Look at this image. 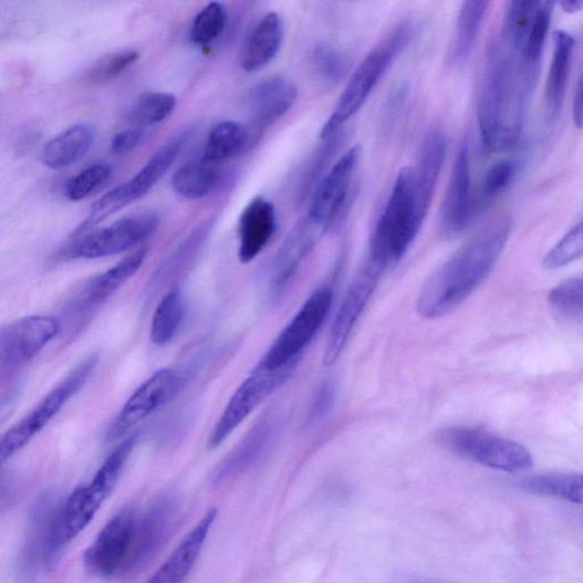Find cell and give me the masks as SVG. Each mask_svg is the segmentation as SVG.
Returning <instances> with one entry per match:
<instances>
[{
	"label": "cell",
	"mask_w": 583,
	"mask_h": 583,
	"mask_svg": "<svg viewBox=\"0 0 583 583\" xmlns=\"http://www.w3.org/2000/svg\"><path fill=\"white\" fill-rule=\"evenodd\" d=\"M530 32L502 23L486 55L478 116L482 142L491 152L511 149L523 132L541 66L527 55Z\"/></svg>",
	"instance_id": "1"
},
{
	"label": "cell",
	"mask_w": 583,
	"mask_h": 583,
	"mask_svg": "<svg viewBox=\"0 0 583 583\" xmlns=\"http://www.w3.org/2000/svg\"><path fill=\"white\" fill-rule=\"evenodd\" d=\"M511 232L512 220L502 217L459 249L423 287L418 314L427 320L440 319L468 299L490 275Z\"/></svg>",
	"instance_id": "2"
},
{
	"label": "cell",
	"mask_w": 583,
	"mask_h": 583,
	"mask_svg": "<svg viewBox=\"0 0 583 583\" xmlns=\"http://www.w3.org/2000/svg\"><path fill=\"white\" fill-rule=\"evenodd\" d=\"M424 221L416 205L414 169L405 167L375 222L367 258L385 270L397 263L416 240Z\"/></svg>",
	"instance_id": "3"
},
{
	"label": "cell",
	"mask_w": 583,
	"mask_h": 583,
	"mask_svg": "<svg viewBox=\"0 0 583 583\" xmlns=\"http://www.w3.org/2000/svg\"><path fill=\"white\" fill-rule=\"evenodd\" d=\"M414 28L408 21L399 23L365 56L323 125L320 134L322 140L339 134L364 107L386 71L412 42Z\"/></svg>",
	"instance_id": "4"
},
{
	"label": "cell",
	"mask_w": 583,
	"mask_h": 583,
	"mask_svg": "<svg viewBox=\"0 0 583 583\" xmlns=\"http://www.w3.org/2000/svg\"><path fill=\"white\" fill-rule=\"evenodd\" d=\"M63 502L51 492L34 502L18 563L21 583H41L69 545L62 522Z\"/></svg>",
	"instance_id": "5"
},
{
	"label": "cell",
	"mask_w": 583,
	"mask_h": 583,
	"mask_svg": "<svg viewBox=\"0 0 583 583\" xmlns=\"http://www.w3.org/2000/svg\"><path fill=\"white\" fill-rule=\"evenodd\" d=\"M139 511L127 509L113 517L84 555L86 570L113 580L139 572Z\"/></svg>",
	"instance_id": "6"
},
{
	"label": "cell",
	"mask_w": 583,
	"mask_h": 583,
	"mask_svg": "<svg viewBox=\"0 0 583 583\" xmlns=\"http://www.w3.org/2000/svg\"><path fill=\"white\" fill-rule=\"evenodd\" d=\"M189 136V131L175 135L133 178L106 192L92 206L87 218L74 230L73 236L89 235L90 230L108 217L146 197L170 170Z\"/></svg>",
	"instance_id": "7"
},
{
	"label": "cell",
	"mask_w": 583,
	"mask_h": 583,
	"mask_svg": "<svg viewBox=\"0 0 583 583\" xmlns=\"http://www.w3.org/2000/svg\"><path fill=\"white\" fill-rule=\"evenodd\" d=\"M137 441L136 435L126 439L106 458L89 485L76 488L64 500L62 522L69 542L80 535L95 519L104 501L118 485Z\"/></svg>",
	"instance_id": "8"
},
{
	"label": "cell",
	"mask_w": 583,
	"mask_h": 583,
	"mask_svg": "<svg viewBox=\"0 0 583 583\" xmlns=\"http://www.w3.org/2000/svg\"><path fill=\"white\" fill-rule=\"evenodd\" d=\"M439 440L465 458L507 473L527 472L534 464L523 445L470 427H449L439 434Z\"/></svg>",
	"instance_id": "9"
},
{
	"label": "cell",
	"mask_w": 583,
	"mask_h": 583,
	"mask_svg": "<svg viewBox=\"0 0 583 583\" xmlns=\"http://www.w3.org/2000/svg\"><path fill=\"white\" fill-rule=\"evenodd\" d=\"M96 363L97 358L91 356L77 365L43 400L39 402L30 413L4 434L0 441V458L3 462L11 459L41 434L66 403L81 392Z\"/></svg>",
	"instance_id": "10"
},
{
	"label": "cell",
	"mask_w": 583,
	"mask_h": 583,
	"mask_svg": "<svg viewBox=\"0 0 583 583\" xmlns=\"http://www.w3.org/2000/svg\"><path fill=\"white\" fill-rule=\"evenodd\" d=\"M361 158V147L348 148L310 196L305 216L327 231L345 218L355 201Z\"/></svg>",
	"instance_id": "11"
},
{
	"label": "cell",
	"mask_w": 583,
	"mask_h": 583,
	"mask_svg": "<svg viewBox=\"0 0 583 583\" xmlns=\"http://www.w3.org/2000/svg\"><path fill=\"white\" fill-rule=\"evenodd\" d=\"M332 301L333 292L327 287L311 294L259 364L269 371H281L296 365L303 350L325 323Z\"/></svg>",
	"instance_id": "12"
},
{
	"label": "cell",
	"mask_w": 583,
	"mask_h": 583,
	"mask_svg": "<svg viewBox=\"0 0 583 583\" xmlns=\"http://www.w3.org/2000/svg\"><path fill=\"white\" fill-rule=\"evenodd\" d=\"M296 365L269 371L260 364L230 398L208 439V448L219 447L238 427L292 375Z\"/></svg>",
	"instance_id": "13"
},
{
	"label": "cell",
	"mask_w": 583,
	"mask_h": 583,
	"mask_svg": "<svg viewBox=\"0 0 583 583\" xmlns=\"http://www.w3.org/2000/svg\"><path fill=\"white\" fill-rule=\"evenodd\" d=\"M159 225L153 212L131 216L82 237L67 250L72 259H98L119 254L148 239Z\"/></svg>",
	"instance_id": "14"
},
{
	"label": "cell",
	"mask_w": 583,
	"mask_h": 583,
	"mask_svg": "<svg viewBox=\"0 0 583 583\" xmlns=\"http://www.w3.org/2000/svg\"><path fill=\"white\" fill-rule=\"evenodd\" d=\"M385 269L368 258L347 289L332 325L324 355L325 366L334 365L350 336H352L364 310L373 296Z\"/></svg>",
	"instance_id": "15"
},
{
	"label": "cell",
	"mask_w": 583,
	"mask_h": 583,
	"mask_svg": "<svg viewBox=\"0 0 583 583\" xmlns=\"http://www.w3.org/2000/svg\"><path fill=\"white\" fill-rule=\"evenodd\" d=\"M183 376L174 369H162L147 378L116 416L108 439L125 436L134 427L174 399L183 386Z\"/></svg>",
	"instance_id": "16"
},
{
	"label": "cell",
	"mask_w": 583,
	"mask_h": 583,
	"mask_svg": "<svg viewBox=\"0 0 583 583\" xmlns=\"http://www.w3.org/2000/svg\"><path fill=\"white\" fill-rule=\"evenodd\" d=\"M61 323L48 315L13 322L0 333V366L14 369L33 360L60 333Z\"/></svg>",
	"instance_id": "17"
},
{
	"label": "cell",
	"mask_w": 583,
	"mask_h": 583,
	"mask_svg": "<svg viewBox=\"0 0 583 583\" xmlns=\"http://www.w3.org/2000/svg\"><path fill=\"white\" fill-rule=\"evenodd\" d=\"M441 227L448 235H459L476 220L472 194L470 144L462 142L456 154L444 205Z\"/></svg>",
	"instance_id": "18"
},
{
	"label": "cell",
	"mask_w": 583,
	"mask_h": 583,
	"mask_svg": "<svg viewBox=\"0 0 583 583\" xmlns=\"http://www.w3.org/2000/svg\"><path fill=\"white\" fill-rule=\"evenodd\" d=\"M329 232L324 227L303 216L287 237L273 267L271 289L280 294L292 281L308 256Z\"/></svg>",
	"instance_id": "19"
},
{
	"label": "cell",
	"mask_w": 583,
	"mask_h": 583,
	"mask_svg": "<svg viewBox=\"0 0 583 583\" xmlns=\"http://www.w3.org/2000/svg\"><path fill=\"white\" fill-rule=\"evenodd\" d=\"M298 98L295 85L282 75L268 77L249 94V107L256 133L261 135L293 107Z\"/></svg>",
	"instance_id": "20"
},
{
	"label": "cell",
	"mask_w": 583,
	"mask_h": 583,
	"mask_svg": "<svg viewBox=\"0 0 583 583\" xmlns=\"http://www.w3.org/2000/svg\"><path fill=\"white\" fill-rule=\"evenodd\" d=\"M446 155L447 137L444 132L435 129L425 137L417 166L413 168L416 205L423 220L429 215Z\"/></svg>",
	"instance_id": "21"
},
{
	"label": "cell",
	"mask_w": 583,
	"mask_h": 583,
	"mask_svg": "<svg viewBox=\"0 0 583 583\" xmlns=\"http://www.w3.org/2000/svg\"><path fill=\"white\" fill-rule=\"evenodd\" d=\"M217 516L216 509L209 510L146 583H185L202 553Z\"/></svg>",
	"instance_id": "22"
},
{
	"label": "cell",
	"mask_w": 583,
	"mask_h": 583,
	"mask_svg": "<svg viewBox=\"0 0 583 583\" xmlns=\"http://www.w3.org/2000/svg\"><path fill=\"white\" fill-rule=\"evenodd\" d=\"M277 210L273 204L258 197L244 208L239 222V258L243 263L253 261L275 236Z\"/></svg>",
	"instance_id": "23"
},
{
	"label": "cell",
	"mask_w": 583,
	"mask_h": 583,
	"mask_svg": "<svg viewBox=\"0 0 583 583\" xmlns=\"http://www.w3.org/2000/svg\"><path fill=\"white\" fill-rule=\"evenodd\" d=\"M285 28L282 17L275 12L264 15L247 38L241 52V66L257 72L279 55L284 43Z\"/></svg>",
	"instance_id": "24"
},
{
	"label": "cell",
	"mask_w": 583,
	"mask_h": 583,
	"mask_svg": "<svg viewBox=\"0 0 583 583\" xmlns=\"http://www.w3.org/2000/svg\"><path fill=\"white\" fill-rule=\"evenodd\" d=\"M574 38L566 31H558L555 46L545 91L546 113L550 122H555L563 108L570 80Z\"/></svg>",
	"instance_id": "25"
},
{
	"label": "cell",
	"mask_w": 583,
	"mask_h": 583,
	"mask_svg": "<svg viewBox=\"0 0 583 583\" xmlns=\"http://www.w3.org/2000/svg\"><path fill=\"white\" fill-rule=\"evenodd\" d=\"M95 139L92 127L74 125L52 138L43 148L42 162L53 170H62L80 163L91 150Z\"/></svg>",
	"instance_id": "26"
},
{
	"label": "cell",
	"mask_w": 583,
	"mask_h": 583,
	"mask_svg": "<svg viewBox=\"0 0 583 583\" xmlns=\"http://www.w3.org/2000/svg\"><path fill=\"white\" fill-rule=\"evenodd\" d=\"M146 257L147 250L136 251L91 280L81 294L80 305L91 309L104 303L135 277Z\"/></svg>",
	"instance_id": "27"
},
{
	"label": "cell",
	"mask_w": 583,
	"mask_h": 583,
	"mask_svg": "<svg viewBox=\"0 0 583 583\" xmlns=\"http://www.w3.org/2000/svg\"><path fill=\"white\" fill-rule=\"evenodd\" d=\"M489 7V2L475 0L462 4L449 52V60L454 66H462L471 59Z\"/></svg>",
	"instance_id": "28"
},
{
	"label": "cell",
	"mask_w": 583,
	"mask_h": 583,
	"mask_svg": "<svg viewBox=\"0 0 583 583\" xmlns=\"http://www.w3.org/2000/svg\"><path fill=\"white\" fill-rule=\"evenodd\" d=\"M274 423L267 419L254 427L241 445L220 465L215 475V482L221 483L244 472L263 452L273 437Z\"/></svg>",
	"instance_id": "29"
},
{
	"label": "cell",
	"mask_w": 583,
	"mask_h": 583,
	"mask_svg": "<svg viewBox=\"0 0 583 583\" xmlns=\"http://www.w3.org/2000/svg\"><path fill=\"white\" fill-rule=\"evenodd\" d=\"M220 176L221 166L201 158L179 168L173 178V187L180 198L197 201L209 196Z\"/></svg>",
	"instance_id": "30"
},
{
	"label": "cell",
	"mask_w": 583,
	"mask_h": 583,
	"mask_svg": "<svg viewBox=\"0 0 583 583\" xmlns=\"http://www.w3.org/2000/svg\"><path fill=\"white\" fill-rule=\"evenodd\" d=\"M251 144L249 131L241 124L223 122L209 134L202 158L222 166L235 159Z\"/></svg>",
	"instance_id": "31"
},
{
	"label": "cell",
	"mask_w": 583,
	"mask_h": 583,
	"mask_svg": "<svg viewBox=\"0 0 583 583\" xmlns=\"http://www.w3.org/2000/svg\"><path fill=\"white\" fill-rule=\"evenodd\" d=\"M176 106L177 98L173 94L145 93L129 108L127 121L135 128L147 129L167 121Z\"/></svg>",
	"instance_id": "32"
},
{
	"label": "cell",
	"mask_w": 583,
	"mask_h": 583,
	"mask_svg": "<svg viewBox=\"0 0 583 583\" xmlns=\"http://www.w3.org/2000/svg\"><path fill=\"white\" fill-rule=\"evenodd\" d=\"M527 491L583 504V475H542L528 478L522 483Z\"/></svg>",
	"instance_id": "33"
},
{
	"label": "cell",
	"mask_w": 583,
	"mask_h": 583,
	"mask_svg": "<svg viewBox=\"0 0 583 583\" xmlns=\"http://www.w3.org/2000/svg\"><path fill=\"white\" fill-rule=\"evenodd\" d=\"M185 316L181 293L178 290L168 293L155 310L150 324V340L155 345L165 346L179 332Z\"/></svg>",
	"instance_id": "34"
},
{
	"label": "cell",
	"mask_w": 583,
	"mask_h": 583,
	"mask_svg": "<svg viewBox=\"0 0 583 583\" xmlns=\"http://www.w3.org/2000/svg\"><path fill=\"white\" fill-rule=\"evenodd\" d=\"M518 169L516 162L501 160L487 170L479 198L476 201V218L481 216L510 187L518 174Z\"/></svg>",
	"instance_id": "35"
},
{
	"label": "cell",
	"mask_w": 583,
	"mask_h": 583,
	"mask_svg": "<svg viewBox=\"0 0 583 583\" xmlns=\"http://www.w3.org/2000/svg\"><path fill=\"white\" fill-rule=\"evenodd\" d=\"M310 65L323 84L334 86L344 80L350 67V59L342 50L322 44L311 52Z\"/></svg>",
	"instance_id": "36"
},
{
	"label": "cell",
	"mask_w": 583,
	"mask_h": 583,
	"mask_svg": "<svg viewBox=\"0 0 583 583\" xmlns=\"http://www.w3.org/2000/svg\"><path fill=\"white\" fill-rule=\"evenodd\" d=\"M549 304L559 317L569 322H583V277L556 285L549 294Z\"/></svg>",
	"instance_id": "37"
},
{
	"label": "cell",
	"mask_w": 583,
	"mask_h": 583,
	"mask_svg": "<svg viewBox=\"0 0 583 583\" xmlns=\"http://www.w3.org/2000/svg\"><path fill=\"white\" fill-rule=\"evenodd\" d=\"M112 166L105 162L90 165L72 177L65 185V198L71 202H81L102 188L112 177Z\"/></svg>",
	"instance_id": "38"
},
{
	"label": "cell",
	"mask_w": 583,
	"mask_h": 583,
	"mask_svg": "<svg viewBox=\"0 0 583 583\" xmlns=\"http://www.w3.org/2000/svg\"><path fill=\"white\" fill-rule=\"evenodd\" d=\"M139 58V53L134 50L106 54L89 67L85 73V81L91 85L110 83L128 71L138 62Z\"/></svg>",
	"instance_id": "39"
},
{
	"label": "cell",
	"mask_w": 583,
	"mask_h": 583,
	"mask_svg": "<svg viewBox=\"0 0 583 583\" xmlns=\"http://www.w3.org/2000/svg\"><path fill=\"white\" fill-rule=\"evenodd\" d=\"M227 22V11L221 3L208 4L194 19L190 29L191 42L198 46H209L222 35Z\"/></svg>",
	"instance_id": "40"
},
{
	"label": "cell",
	"mask_w": 583,
	"mask_h": 583,
	"mask_svg": "<svg viewBox=\"0 0 583 583\" xmlns=\"http://www.w3.org/2000/svg\"><path fill=\"white\" fill-rule=\"evenodd\" d=\"M581 258H583V219L571 228L543 258V266L548 269H560Z\"/></svg>",
	"instance_id": "41"
},
{
	"label": "cell",
	"mask_w": 583,
	"mask_h": 583,
	"mask_svg": "<svg viewBox=\"0 0 583 583\" xmlns=\"http://www.w3.org/2000/svg\"><path fill=\"white\" fill-rule=\"evenodd\" d=\"M340 137L339 133L327 139H323V145L317 149L314 158L310 160L306 171H304L299 187V200L302 201L304 198L310 197L324 177L323 171L332 155L337 150Z\"/></svg>",
	"instance_id": "42"
},
{
	"label": "cell",
	"mask_w": 583,
	"mask_h": 583,
	"mask_svg": "<svg viewBox=\"0 0 583 583\" xmlns=\"http://www.w3.org/2000/svg\"><path fill=\"white\" fill-rule=\"evenodd\" d=\"M146 129L132 127L116 134L111 142V152L115 157H124L135 150L145 139Z\"/></svg>",
	"instance_id": "43"
},
{
	"label": "cell",
	"mask_w": 583,
	"mask_h": 583,
	"mask_svg": "<svg viewBox=\"0 0 583 583\" xmlns=\"http://www.w3.org/2000/svg\"><path fill=\"white\" fill-rule=\"evenodd\" d=\"M573 121L577 128L583 127V71L579 77L573 102Z\"/></svg>",
	"instance_id": "44"
},
{
	"label": "cell",
	"mask_w": 583,
	"mask_h": 583,
	"mask_svg": "<svg viewBox=\"0 0 583 583\" xmlns=\"http://www.w3.org/2000/svg\"><path fill=\"white\" fill-rule=\"evenodd\" d=\"M561 9L569 14H574L583 10V2L580 0H569V2L560 3Z\"/></svg>",
	"instance_id": "45"
}]
</instances>
